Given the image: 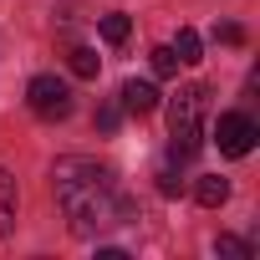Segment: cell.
<instances>
[{"label":"cell","mask_w":260,"mask_h":260,"mask_svg":"<svg viewBox=\"0 0 260 260\" xmlns=\"http://www.w3.org/2000/svg\"><path fill=\"white\" fill-rule=\"evenodd\" d=\"M214 250H219V255H250V245H245V240H230V235H219Z\"/></svg>","instance_id":"obj_14"},{"label":"cell","mask_w":260,"mask_h":260,"mask_svg":"<svg viewBox=\"0 0 260 260\" xmlns=\"http://www.w3.org/2000/svg\"><path fill=\"white\" fill-rule=\"evenodd\" d=\"M148 56H153V77H174V72H179V56H174V46H153Z\"/></svg>","instance_id":"obj_11"},{"label":"cell","mask_w":260,"mask_h":260,"mask_svg":"<svg viewBox=\"0 0 260 260\" xmlns=\"http://www.w3.org/2000/svg\"><path fill=\"white\" fill-rule=\"evenodd\" d=\"M255 138H260V127H255L250 112H224V117L214 122V143H219L224 158H245V153L255 148Z\"/></svg>","instance_id":"obj_4"},{"label":"cell","mask_w":260,"mask_h":260,"mask_svg":"<svg viewBox=\"0 0 260 260\" xmlns=\"http://www.w3.org/2000/svg\"><path fill=\"white\" fill-rule=\"evenodd\" d=\"M158 189H164V194H179V189H184V179H179V169H174V164L158 174Z\"/></svg>","instance_id":"obj_13"},{"label":"cell","mask_w":260,"mask_h":260,"mask_svg":"<svg viewBox=\"0 0 260 260\" xmlns=\"http://www.w3.org/2000/svg\"><path fill=\"white\" fill-rule=\"evenodd\" d=\"M127 31H133V21H127L122 11L102 16V41H107V46H122V41H127Z\"/></svg>","instance_id":"obj_9"},{"label":"cell","mask_w":260,"mask_h":260,"mask_svg":"<svg viewBox=\"0 0 260 260\" xmlns=\"http://www.w3.org/2000/svg\"><path fill=\"white\" fill-rule=\"evenodd\" d=\"M67 67H72V77H97L102 61H97L92 46H72V51H67Z\"/></svg>","instance_id":"obj_8"},{"label":"cell","mask_w":260,"mask_h":260,"mask_svg":"<svg viewBox=\"0 0 260 260\" xmlns=\"http://www.w3.org/2000/svg\"><path fill=\"white\" fill-rule=\"evenodd\" d=\"M117 117H122V107H102V112H97V127H102V133H112Z\"/></svg>","instance_id":"obj_15"},{"label":"cell","mask_w":260,"mask_h":260,"mask_svg":"<svg viewBox=\"0 0 260 260\" xmlns=\"http://www.w3.org/2000/svg\"><path fill=\"white\" fill-rule=\"evenodd\" d=\"M51 194H56L72 235H102L133 214V204L117 189V174L97 158H82V153H67L51 164Z\"/></svg>","instance_id":"obj_1"},{"label":"cell","mask_w":260,"mask_h":260,"mask_svg":"<svg viewBox=\"0 0 260 260\" xmlns=\"http://www.w3.org/2000/svg\"><path fill=\"white\" fill-rule=\"evenodd\" d=\"M26 107H31L36 117H46V122H61V117L72 112V87H67L61 77L41 72V77H31V87H26Z\"/></svg>","instance_id":"obj_3"},{"label":"cell","mask_w":260,"mask_h":260,"mask_svg":"<svg viewBox=\"0 0 260 260\" xmlns=\"http://www.w3.org/2000/svg\"><path fill=\"white\" fill-rule=\"evenodd\" d=\"M117 97H122L117 107H122V112H133V117H148V112L158 107V87H153V82H122Z\"/></svg>","instance_id":"obj_5"},{"label":"cell","mask_w":260,"mask_h":260,"mask_svg":"<svg viewBox=\"0 0 260 260\" xmlns=\"http://www.w3.org/2000/svg\"><path fill=\"white\" fill-rule=\"evenodd\" d=\"M204 107H209V87L204 82H189L179 87V97L169 102V138H174V164H189L204 143Z\"/></svg>","instance_id":"obj_2"},{"label":"cell","mask_w":260,"mask_h":260,"mask_svg":"<svg viewBox=\"0 0 260 260\" xmlns=\"http://www.w3.org/2000/svg\"><path fill=\"white\" fill-rule=\"evenodd\" d=\"M16 209H21V189H16V179L6 169H0V240L16 230Z\"/></svg>","instance_id":"obj_6"},{"label":"cell","mask_w":260,"mask_h":260,"mask_svg":"<svg viewBox=\"0 0 260 260\" xmlns=\"http://www.w3.org/2000/svg\"><path fill=\"white\" fill-rule=\"evenodd\" d=\"M174 56H179L184 67H194V61H199V36H194L189 26H184V31L174 36Z\"/></svg>","instance_id":"obj_10"},{"label":"cell","mask_w":260,"mask_h":260,"mask_svg":"<svg viewBox=\"0 0 260 260\" xmlns=\"http://www.w3.org/2000/svg\"><path fill=\"white\" fill-rule=\"evenodd\" d=\"M214 41H224V46H240V41H245V31H240L235 21H224V26H214Z\"/></svg>","instance_id":"obj_12"},{"label":"cell","mask_w":260,"mask_h":260,"mask_svg":"<svg viewBox=\"0 0 260 260\" xmlns=\"http://www.w3.org/2000/svg\"><path fill=\"white\" fill-rule=\"evenodd\" d=\"M194 199H199L204 209H219V204L230 199V179H219V174H204V179L194 184Z\"/></svg>","instance_id":"obj_7"}]
</instances>
